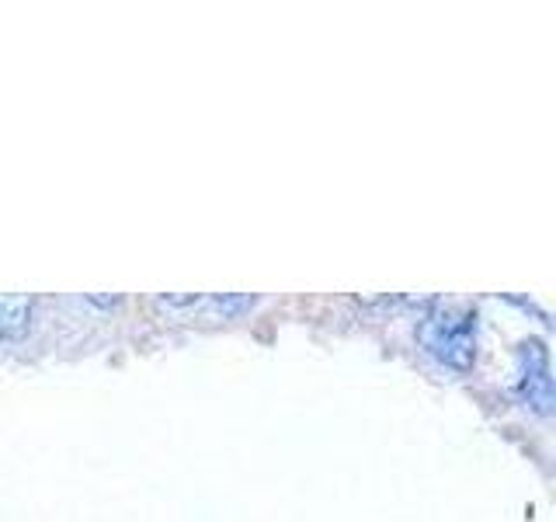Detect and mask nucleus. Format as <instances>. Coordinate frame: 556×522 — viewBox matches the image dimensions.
I'll return each mask as SVG.
<instances>
[{
  "label": "nucleus",
  "mask_w": 556,
  "mask_h": 522,
  "mask_svg": "<svg viewBox=\"0 0 556 522\" xmlns=\"http://www.w3.org/2000/svg\"><path fill=\"white\" fill-rule=\"evenodd\" d=\"M518 394L521 400L539 411H553V376H549V352L539 338H529L518 345Z\"/></svg>",
  "instance_id": "f03ea898"
},
{
  "label": "nucleus",
  "mask_w": 556,
  "mask_h": 522,
  "mask_svg": "<svg viewBox=\"0 0 556 522\" xmlns=\"http://www.w3.org/2000/svg\"><path fill=\"white\" fill-rule=\"evenodd\" d=\"M417 338L439 362L452 370H469L477 359V310L431 307L417 324Z\"/></svg>",
  "instance_id": "f257e3e1"
},
{
  "label": "nucleus",
  "mask_w": 556,
  "mask_h": 522,
  "mask_svg": "<svg viewBox=\"0 0 556 522\" xmlns=\"http://www.w3.org/2000/svg\"><path fill=\"white\" fill-rule=\"evenodd\" d=\"M31 300L25 293H0V338L17 341L28 331Z\"/></svg>",
  "instance_id": "7ed1b4c3"
}]
</instances>
